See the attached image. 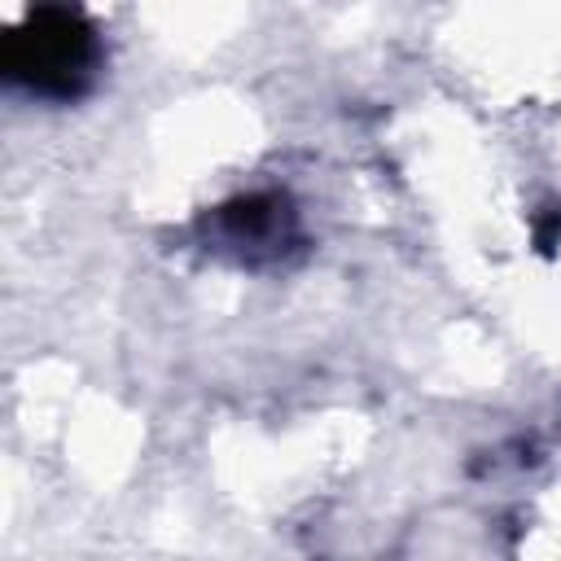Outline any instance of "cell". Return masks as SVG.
<instances>
[{"label":"cell","instance_id":"7a4b0ae2","mask_svg":"<svg viewBox=\"0 0 561 561\" xmlns=\"http://www.w3.org/2000/svg\"><path fill=\"white\" fill-rule=\"evenodd\" d=\"M193 232L210 254H219L237 267H250V272L289 263L307 241L302 215H298L294 197L280 188L237 193V197L202 210Z\"/></svg>","mask_w":561,"mask_h":561},{"label":"cell","instance_id":"6da1fadb","mask_svg":"<svg viewBox=\"0 0 561 561\" xmlns=\"http://www.w3.org/2000/svg\"><path fill=\"white\" fill-rule=\"evenodd\" d=\"M101 35L75 4H35L0 35V79L31 101H83L101 79Z\"/></svg>","mask_w":561,"mask_h":561},{"label":"cell","instance_id":"3957f363","mask_svg":"<svg viewBox=\"0 0 561 561\" xmlns=\"http://www.w3.org/2000/svg\"><path fill=\"white\" fill-rule=\"evenodd\" d=\"M535 241H539V250H543V254L561 241V210H557V206H552L548 215H539V219H535Z\"/></svg>","mask_w":561,"mask_h":561}]
</instances>
